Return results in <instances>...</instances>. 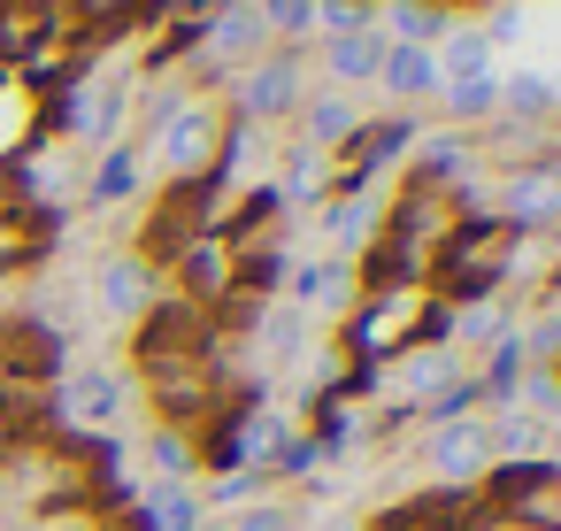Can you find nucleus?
I'll return each mask as SVG.
<instances>
[{"mask_svg": "<svg viewBox=\"0 0 561 531\" xmlns=\"http://www.w3.org/2000/svg\"><path fill=\"white\" fill-rule=\"evenodd\" d=\"M515 239H523V231H507L500 216H461V224H446V239H438L431 262H438L446 293H492V285L507 278Z\"/></svg>", "mask_w": 561, "mask_h": 531, "instance_id": "1", "label": "nucleus"}, {"mask_svg": "<svg viewBox=\"0 0 561 531\" xmlns=\"http://www.w3.org/2000/svg\"><path fill=\"white\" fill-rule=\"evenodd\" d=\"M423 324H438V308H431V293H423V285H377V293L354 308L346 347H354L362 362H392V354H408V347H415V331H423Z\"/></svg>", "mask_w": 561, "mask_h": 531, "instance_id": "2", "label": "nucleus"}, {"mask_svg": "<svg viewBox=\"0 0 561 531\" xmlns=\"http://www.w3.org/2000/svg\"><path fill=\"white\" fill-rule=\"evenodd\" d=\"M224 124H231V116H224L216 101H178V109L162 116V132H154V155H162L170 185H185V178H216Z\"/></svg>", "mask_w": 561, "mask_h": 531, "instance_id": "3", "label": "nucleus"}, {"mask_svg": "<svg viewBox=\"0 0 561 531\" xmlns=\"http://www.w3.org/2000/svg\"><path fill=\"white\" fill-rule=\"evenodd\" d=\"M300 101H308V63H300L293 47L254 55V63L239 70V116H247V124H277V116H293Z\"/></svg>", "mask_w": 561, "mask_h": 531, "instance_id": "4", "label": "nucleus"}, {"mask_svg": "<svg viewBox=\"0 0 561 531\" xmlns=\"http://www.w3.org/2000/svg\"><path fill=\"white\" fill-rule=\"evenodd\" d=\"M500 224L507 231H546L561 224V162H523L500 185Z\"/></svg>", "mask_w": 561, "mask_h": 531, "instance_id": "5", "label": "nucleus"}, {"mask_svg": "<svg viewBox=\"0 0 561 531\" xmlns=\"http://www.w3.org/2000/svg\"><path fill=\"white\" fill-rule=\"evenodd\" d=\"M431 470H438V485L484 477V470H492V431H484V416H438V431H431Z\"/></svg>", "mask_w": 561, "mask_h": 531, "instance_id": "6", "label": "nucleus"}, {"mask_svg": "<svg viewBox=\"0 0 561 531\" xmlns=\"http://www.w3.org/2000/svg\"><path fill=\"white\" fill-rule=\"evenodd\" d=\"M438 86H469V78H500V47L484 39V24H446V39L431 47Z\"/></svg>", "mask_w": 561, "mask_h": 531, "instance_id": "7", "label": "nucleus"}, {"mask_svg": "<svg viewBox=\"0 0 561 531\" xmlns=\"http://www.w3.org/2000/svg\"><path fill=\"white\" fill-rule=\"evenodd\" d=\"M178 278H185V293H193V301H224V293H231V278H239V247H231L224 231H201V239L178 255Z\"/></svg>", "mask_w": 561, "mask_h": 531, "instance_id": "8", "label": "nucleus"}, {"mask_svg": "<svg viewBox=\"0 0 561 531\" xmlns=\"http://www.w3.org/2000/svg\"><path fill=\"white\" fill-rule=\"evenodd\" d=\"M101 308H108L116 324H139V316L154 308V262L108 255V262H101Z\"/></svg>", "mask_w": 561, "mask_h": 531, "instance_id": "9", "label": "nucleus"}, {"mask_svg": "<svg viewBox=\"0 0 561 531\" xmlns=\"http://www.w3.org/2000/svg\"><path fill=\"white\" fill-rule=\"evenodd\" d=\"M62 416H70L78 431L116 423V416H124V377H116V370H78V377L62 385Z\"/></svg>", "mask_w": 561, "mask_h": 531, "instance_id": "10", "label": "nucleus"}, {"mask_svg": "<svg viewBox=\"0 0 561 531\" xmlns=\"http://www.w3.org/2000/svg\"><path fill=\"white\" fill-rule=\"evenodd\" d=\"M385 32L369 24V32H339V39H323V78L331 86H377V63H385Z\"/></svg>", "mask_w": 561, "mask_h": 531, "instance_id": "11", "label": "nucleus"}, {"mask_svg": "<svg viewBox=\"0 0 561 531\" xmlns=\"http://www.w3.org/2000/svg\"><path fill=\"white\" fill-rule=\"evenodd\" d=\"M354 132H362V109H354L346 93H308V101H300V147L339 155Z\"/></svg>", "mask_w": 561, "mask_h": 531, "instance_id": "12", "label": "nucleus"}, {"mask_svg": "<svg viewBox=\"0 0 561 531\" xmlns=\"http://www.w3.org/2000/svg\"><path fill=\"white\" fill-rule=\"evenodd\" d=\"M461 377V362H454V339H415L408 347V362H400V393L408 400H446V385Z\"/></svg>", "mask_w": 561, "mask_h": 531, "instance_id": "13", "label": "nucleus"}, {"mask_svg": "<svg viewBox=\"0 0 561 531\" xmlns=\"http://www.w3.org/2000/svg\"><path fill=\"white\" fill-rule=\"evenodd\" d=\"M377 93H385V101H431V93H438V63H431V47H385V63H377Z\"/></svg>", "mask_w": 561, "mask_h": 531, "instance_id": "14", "label": "nucleus"}, {"mask_svg": "<svg viewBox=\"0 0 561 531\" xmlns=\"http://www.w3.org/2000/svg\"><path fill=\"white\" fill-rule=\"evenodd\" d=\"M32 132H39V86L16 78V70H0V162H9Z\"/></svg>", "mask_w": 561, "mask_h": 531, "instance_id": "15", "label": "nucleus"}, {"mask_svg": "<svg viewBox=\"0 0 561 531\" xmlns=\"http://www.w3.org/2000/svg\"><path fill=\"white\" fill-rule=\"evenodd\" d=\"M469 162H477V155H469L461 132H431V139H415V178H423V185H461Z\"/></svg>", "mask_w": 561, "mask_h": 531, "instance_id": "16", "label": "nucleus"}, {"mask_svg": "<svg viewBox=\"0 0 561 531\" xmlns=\"http://www.w3.org/2000/svg\"><path fill=\"white\" fill-rule=\"evenodd\" d=\"M131 531H201V500L185 485H154L139 508H131Z\"/></svg>", "mask_w": 561, "mask_h": 531, "instance_id": "17", "label": "nucleus"}, {"mask_svg": "<svg viewBox=\"0 0 561 531\" xmlns=\"http://www.w3.org/2000/svg\"><path fill=\"white\" fill-rule=\"evenodd\" d=\"M208 47L224 63H254L262 55V24H254V0H231L224 16H208Z\"/></svg>", "mask_w": 561, "mask_h": 531, "instance_id": "18", "label": "nucleus"}, {"mask_svg": "<svg viewBox=\"0 0 561 531\" xmlns=\"http://www.w3.org/2000/svg\"><path fill=\"white\" fill-rule=\"evenodd\" d=\"M553 101H561V86H553L546 70H507V78H500V116H515V124L553 116Z\"/></svg>", "mask_w": 561, "mask_h": 531, "instance_id": "19", "label": "nucleus"}, {"mask_svg": "<svg viewBox=\"0 0 561 531\" xmlns=\"http://www.w3.org/2000/svg\"><path fill=\"white\" fill-rule=\"evenodd\" d=\"M369 231H377V193L369 185L362 193H331V247L354 255V247H369Z\"/></svg>", "mask_w": 561, "mask_h": 531, "instance_id": "20", "label": "nucleus"}, {"mask_svg": "<svg viewBox=\"0 0 561 531\" xmlns=\"http://www.w3.org/2000/svg\"><path fill=\"white\" fill-rule=\"evenodd\" d=\"M346 293H354V270L346 262H300L293 270V301L300 308H346Z\"/></svg>", "mask_w": 561, "mask_h": 531, "instance_id": "21", "label": "nucleus"}, {"mask_svg": "<svg viewBox=\"0 0 561 531\" xmlns=\"http://www.w3.org/2000/svg\"><path fill=\"white\" fill-rule=\"evenodd\" d=\"M431 101L446 109V124H484V116H500V78H469V86H438Z\"/></svg>", "mask_w": 561, "mask_h": 531, "instance_id": "22", "label": "nucleus"}, {"mask_svg": "<svg viewBox=\"0 0 561 531\" xmlns=\"http://www.w3.org/2000/svg\"><path fill=\"white\" fill-rule=\"evenodd\" d=\"M262 39H316V0H254Z\"/></svg>", "mask_w": 561, "mask_h": 531, "instance_id": "23", "label": "nucleus"}, {"mask_svg": "<svg viewBox=\"0 0 561 531\" xmlns=\"http://www.w3.org/2000/svg\"><path fill=\"white\" fill-rule=\"evenodd\" d=\"M377 24V0H316V32L339 39V32H369Z\"/></svg>", "mask_w": 561, "mask_h": 531, "instance_id": "24", "label": "nucleus"}, {"mask_svg": "<svg viewBox=\"0 0 561 531\" xmlns=\"http://www.w3.org/2000/svg\"><path fill=\"white\" fill-rule=\"evenodd\" d=\"M154 470H162V485H185V477L201 470V447H193L185 431H162V439H154Z\"/></svg>", "mask_w": 561, "mask_h": 531, "instance_id": "25", "label": "nucleus"}, {"mask_svg": "<svg viewBox=\"0 0 561 531\" xmlns=\"http://www.w3.org/2000/svg\"><path fill=\"white\" fill-rule=\"evenodd\" d=\"M454 531H546V523H530V516H515V508H469V516H454Z\"/></svg>", "mask_w": 561, "mask_h": 531, "instance_id": "26", "label": "nucleus"}, {"mask_svg": "<svg viewBox=\"0 0 561 531\" xmlns=\"http://www.w3.org/2000/svg\"><path fill=\"white\" fill-rule=\"evenodd\" d=\"M131 162H139V155L116 147V155L101 162V178H93V201H124V193H131Z\"/></svg>", "mask_w": 561, "mask_h": 531, "instance_id": "27", "label": "nucleus"}, {"mask_svg": "<svg viewBox=\"0 0 561 531\" xmlns=\"http://www.w3.org/2000/svg\"><path fill=\"white\" fill-rule=\"evenodd\" d=\"M231 531H293V508L285 500H254V508H239V516H224Z\"/></svg>", "mask_w": 561, "mask_h": 531, "instance_id": "28", "label": "nucleus"}, {"mask_svg": "<svg viewBox=\"0 0 561 531\" xmlns=\"http://www.w3.org/2000/svg\"><path fill=\"white\" fill-rule=\"evenodd\" d=\"M47 531H85V523H47Z\"/></svg>", "mask_w": 561, "mask_h": 531, "instance_id": "29", "label": "nucleus"}, {"mask_svg": "<svg viewBox=\"0 0 561 531\" xmlns=\"http://www.w3.org/2000/svg\"><path fill=\"white\" fill-rule=\"evenodd\" d=\"M201 531H231V523H201Z\"/></svg>", "mask_w": 561, "mask_h": 531, "instance_id": "30", "label": "nucleus"}, {"mask_svg": "<svg viewBox=\"0 0 561 531\" xmlns=\"http://www.w3.org/2000/svg\"><path fill=\"white\" fill-rule=\"evenodd\" d=\"M438 9H461V0H438Z\"/></svg>", "mask_w": 561, "mask_h": 531, "instance_id": "31", "label": "nucleus"}]
</instances>
